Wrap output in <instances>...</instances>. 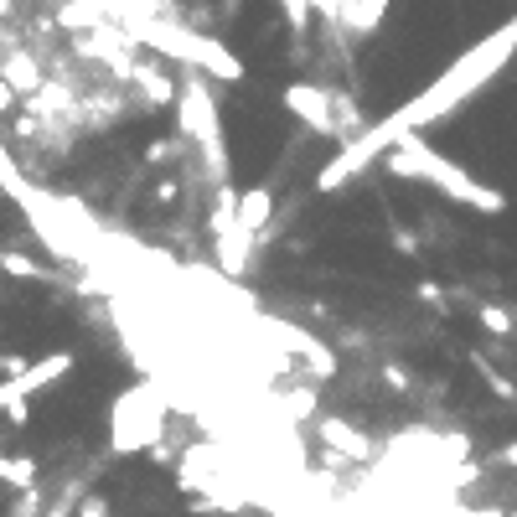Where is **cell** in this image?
Returning <instances> with one entry per match:
<instances>
[{
    "instance_id": "1",
    "label": "cell",
    "mask_w": 517,
    "mask_h": 517,
    "mask_svg": "<svg viewBox=\"0 0 517 517\" xmlns=\"http://www.w3.org/2000/svg\"><path fill=\"white\" fill-rule=\"evenodd\" d=\"M512 52H517V16L502 26V32H492L486 42H476L455 68H445L430 88H424L419 99H409L404 109H393V114L383 119V125H373V130H362L357 140H347L342 156H337V161H326V166L316 171V192H337V187H347V181H352L362 166H373V156H383V150H388L393 140H399V135H414L419 125H430V119H440L445 109H455L461 99H471L476 88H481L486 78H492Z\"/></svg>"
},
{
    "instance_id": "2",
    "label": "cell",
    "mask_w": 517,
    "mask_h": 517,
    "mask_svg": "<svg viewBox=\"0 0 517 517\" xmlns=\"http://www.w3.org/2000/svg\"><path fill=\"white\" fill-rule=\"evenodd\" d=\"M383 166L399 176V181H424V187H435L440 197L461 202L471 212H507V197L497 187H481L476 176H466L455 161H445L440 150H430L419 135H399L388 150H383Z\"/></svg>"
},
{
    "instance_id": "3",
    "label": "cell",
    "mask_w": 517,
    "mask_h": 517,
    "mask_svg": "<svg viewBox=\"0 0 517 517\" xmlns=\"http://www.w3.org/2000/svg\"><path fill=\"white\" fill-rule=\"evenodd\" d=\"M176 119H181V135L197 145L202 166L212 171V187H223L228 181V145H223V125H218V104H212L202 73H192V68H187V78H181Z\"/></svg>"
},
{
    "instance_id": "4",
    "label": "cell",
    "mask_w": 517,
    "mask_h": 517,
    "mask_svg": "<svg viewBox=\"0 0 517 517\" xmlns=\"http://www.w3.org/2000/svg\"><path fill=\"white\" fill-rule=\"evenodd\" d=\"M166 404H161V393L150 388V383H135L125 388L114 399V414H109V450L114 455H140L150 450L161 435H166Z\"/></svg>"
},
{
    "instance_id": "5",
    "label": "cell",
    "mask_w": 517,
    "mask_h": 517,
    "mask_svg": "<svg viewBox=\"0 0 517 517\" xmlns=\"http://www.w3.org/2000/svg\"><path fill=\"white\" fill-rule=\"evenodd\" d=\"M280 104H285L306 130H316V135H337V94H331V88H316V83H285V88H280Z\"/></svg>"
},
{
    "instance_id": "6",
    "label": "cell",
    "mask_w": 517,
    "mask_h": 517,
    "mask_svg": "<svg viewBox=\"0 0 517 517\" xmlns=\"http://www.w3.org/2000/svg\"><path fill=\"white\" fill-rule=\"evenodd\" d=\"M316 440H321L331 455L352 461V466H368V461H373V440L362 435L352 419H342V414H316Z\"/></svg>"
},
{
    "instance_id": "7",
    "label": "cell",
    "mask_w": 517,
    "mask_h": 517,
    "mask_svg": "<svg viewBox=\"0 0 517 517\" xmlns=\"http://www.w3.org/2000/svg\"><path fill=\"white\" fill-rule=\"evenodd\" d=\"M264 331L275 337V347H285V352H295V357H306L311 362V378H337V357H331L311 331H300V326H290V321H264Z\"/></svg>"
},
{
    "instance_id": "8",
    "label": "cell",
    "mask_w": 517,
    "mask_h": 517,
    "mask_svg": "<svg viewBox=\"0 0 517 517\" xmlns=\"http://www.w3.org/2000/svg\"><path fill=\"white\" fill-rule=\"evenodd\" d=\"M73 352H47L42 362H32L21 378H11V388H16V399H32V393H42V388H52V383H63L68 373H73Z\"/></svg>"
},
{
    "instance_id": "9",
    "label": "cell",
    "mask_w": 517,
    "mask_h": 517,
    "mask_svg": "<svg viewBox=\"0 0 517 517\" xmlns=\"http://www.w3.org/2000/svg\"><path fill=\"white\" fill-rule=\"evenodd\" d=\"M269 218H275V192L269 187H249V192H238V228L243 233H264Z\"/></svg>"
},
{
    "instance_id": "10",
    "label": "cell",
    "mask_w": 517,
    "mask_h": 517,
    "mask_svg": "<svg viewBox=\"0 0 517 517\" xmlns=\"http://www.w3.org/2000/svg\"><path fill=\"white\" fill-rule=\"evenodd\" d=\"M130 78L145 88V104H176V94H181V83L166 68H156V63H135Z\"/></svg>"
},
{
    "instance_id": "11",
    "label": "cell",
    "mask_w": 517,
    "mask_h": 517,
    "mask_svg": "<svg viewBox=\"0 0 517 517\" xmlns=\"http://www.w3.org/2000/svg\"><path fill=\"white\" fill-rule=\"evenodd\" d=\"M0 78H6L16 94H37V88H42V68H37L26 52H11L6 63H0Z\"/></svg>"
},
{
    "instance_id": "12",
    "label": "cell",
    "mask_w": 517,
    "mask_h": 517,
    "mask_svg": "<svg viewBox=\"0 0 517 517\" xmlns=\"http://www.w3.org/2000/svg\"><path fill=\"white\" fill-rule=\"evenodd\" d=\"M37 476H42V466H37V455H0V481L6 486H37Z\"/></svg>"
},
{
    "instance_id": "13",
    "label": "cell",
    "mask_w": 517,
    "mask_h": 517,
    "mask_svg": "<svg viewBox=\"0 0 517 517\" xmlns=\"http://www.w3.org/2000/svg\"><path fill=\"white\" fill-rule=\"evenodd\" d=\"M0 187H6V192H11V197H16L21 207H26V202L37 197V187H32V181H26V176L16 171V156H11L6 145H0Z\"/></svg>"
},
{
    "instance_id": "14",
    "label": "cell",
    "mask_w": 517,
    "mask_h": 517,
    "mask_svg": "<svg viewBox=\"0 0 517 517\" xmlns=\"http://www.w3.org/2000/svg\"><path fill=\"white\" fill-rule=\"evenodd\" d=\"M0 269H6V275H16V280H57L47 264H37V259H26V254H0Z\"/></svg>"
},
{
    "instance_id": "15",
    "label": "cell",
    "mask_w": 517,
    "mask_h": 517,
    "mask_svg": "<svg viewBox=\"0 0 517 517\" xmlns=\"http://www.w3.org/2000/svg\"><path fill=\"white\" fill-rule=\"evenodd\" d=\"M280 11L290 16L295 42H306V32H311V0H280Z\"/></svg>"
},
{
    "instance_id": "16",
    "label": "cell",
    "mask_w": 517,
    "mask_h": 517,
    "mask_svg": "<svg viewBox=\"0 0 517 517\" xmlns=\"http://www.w3.org/2000/svg\"><path fill=\"white\" fill-rule=\"evenodd\" d=\"M37 512H47L42 486H21V492H16V507H11V517H37Z\"/></svg>"
},
{
    "instance_id": "17",
    "label": "cell",
    "mask_w": 517,
    "mask_h": 517,
    "mask_svg": "<svg viewBox=\"0 0 517 517\" xmlns=\"http://www.w3.org/2000/svg\"><path fill=\"white\" fill-rule=\"evenodd\" d=\"M481 326L492 331V337H512V331H517L512 311H502V306H481Z\"/></svg>"
},
{
    "instance_id": "18",
    "label": "cell",
    "mask_w": 517,
    "mask_h": 517,
    "mask_svg": "<svg viewBox=\"0 0 517 517\" xmlns=\"http://www.w3.org/2000/svg\"><path fill=\"white\" fill-rule=\"evenodd\" d=\"M73 517H109V497L104 492H83L78 507H73Z\"/></svg>"
},
{
    "instance_id": "19",
    "label": "cell",
    "mask_w": 517,
    "mask_h": 517,
    "mask_svg": "<svg viewBox=\"0 0 517 517\" xmlns=\"http://www.w3.org/2000/svg\"><path fill=\"white\" fill-rule=\"evenodd\" d=\"M26 368H32V362H26L21 352H0V378H21Z\"/></svg>"
},
{
    "instance_id": "20",
    "label": "cell",
    "mask_w": 517,
    "mask_h": 517,
    "mask_svg": "<svg viewBox=\"0 0 517 517\" xmlns=\"http://www.w3.org/2000/svg\"><path fill=\"white\" fill-rule=\"evenodd\" d=\"M311 16H326L342 32V0H311Z\"/></svg>"
},
{
    "instance_id": "21",
    "label": "cell",
    "mask_w": 517,
    "mask_h": 517,
    "mask_svg": "<svg viewBox=\"0 0 517 517\" xmlns=\"http://www.w3.org/2000/svg\"><path fill=\"white\" fill-rule=\"evenodd\" d=\"M414 295L424 300V306H445V290H440L435 280H419V285H414Z\"/></svg>"
},
{
    "instance_id": "22",
    "label": "cell",
    "mask_w": 517,
    "mask_h": 517,
    "mask_svg": "<svg viewBox=\"0 0 517 517\" xmlns=\"http://www.w3.org/2000/svg\"><path fill=\"white\" fill-rule=\"evenodd\" d=\"M73 497H78V486H73V492H68V497H57V502H52V507H47L42 517H73V507H78Z\"/></svg>"
},
{
    "instance_id": "23",
    "label": "cell",
    "mask_w": 517,
    "mask_h": 517,
    "mask_svg": "<svg viewBox=\"0 0 517 517\" xmlns=\"http://www.w3.org/2000/svg\"><path fill=\"white\" fill-rule=\"evenodd\" d=\"M11 109H16V88L0 78V114H11Z\"/></svg>"
},
{
    "instance_id": "24",
    "label": "cell",
    "mask_w": 517,
    "mask_h": 517,
    "mask_svg": "<svg viewBox=\"0 0 517 517\" xmlns=\"http://www.w3.org/2000/svg\"><path fill=\"white\" fill-rule=\"evenodd\" d=\"M383 383H388V388H409V373H404V368H383Z\"/></svg>"
},
{
    "instance_id": "25",
    "label": "cell",
    "mask_w": 517,
    "mask_h": 517,
    "mask_svg": "<svg viewBox=\"0 0 517 517\" xmlns=\"http://www.w3.org/2000/svg\"><path fill=\"white\" fill-rule=\"evenodd\" d=\"M176 192H181L176 181H161V187H156V202H161V207H171V202H176Z\"/></svg>"
},
{
    "instance_id": "26",
    "label": "cell",
    "mask_w": 517,
    "mask_h": 517,
    "mask_svg": "<svg viewBox=\"0 0 517 517\" xmlns=\"http://www.w3.org/2000/svg\"><path fill=\"white\" fill-rule=\"evenodd\" d=\"M393 243H399V254H414V249H419V238H409L404 228H399V233H393Z\"/></svg>"
},
{
    "instance_id": "27",
    "label": "cell",
    "mask_w": 517,
    "mask_h": 517,
    "mask_svg": "<svg viewBox=\"0 0 517 517\" xmlns=\"http://www.w3.org/2000/svg\"><path fill=\"white\" fill-rule=\"evenodd\" d=\"M497 466H507V471L517 466V445H502V450H497Z\"/></svg>"
}]
</instances>
